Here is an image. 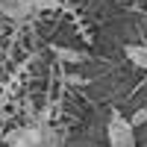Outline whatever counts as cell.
Instances as JSON below:
<instances>
[{
  "instance_id": "1",
  "label": "cell",
  "mask_w": 147,
  "mask_h": 147,
  "mask_svg": "<svg viewBox=\"0 0 147 147\" xmlns=\"http://www.w3.org/2000/svg\"><path fill=\"white\" fill-rule=\"evenodd\" d=\"M9 147H59V132L50 124H24L6 136Z\"/></svg>"
},
{
  "instance_id": "2",
  "label": "cell",
  "mask_w": 147,
  "mask_h": 147,
  "mask_svg": "<svg viewBox=\"0 0 147 147\" xmlns=\"http://www.w3.org/2000/svg\"><path fill=\"white\" fill-rule=\"evenodd\" d=\"M62 6V0H0V12L9 21H27L38 12H53Z\"/></svg>"
},
{
  "instance_id": "3",
  "label": "cell",
  "mask_w": 147,
  "mask_h": 147,
  "mask_svg": "<svg viewBox=\"0 0 147 147\" xmlns=\"http://www.w3.org/2000/svg\"><path fill=\"white\" fill-rule=\"evenodd\" d=\"M106 138H109V147H138V141H136V127H132V121L124 118L121 112H112V115H109Z\"/></svg>"
},
{
  "instance_id": "4",
  "label": "cell",
  "mask_w": 147,
  "mask_h": 147,
  "mask_svg": "<svg viewBox=\"0 0 147 147\" xmlns=\"http://www.w3.org/2000/svg\"><path fill=\"white\" fill-rule=\"evenodd\" d=\"M50 53H53L62 65H82V62H88V53L74 50V47H62V44H50Z\"/></svg>"
},
{
  "instance_id": "5",
  "label": "cell",
  "mask_w": 147,
  "mask_h": 147,
  "mask_svg": "<svg viewBox=\"0 0 147 147\" xmlns=\"http://www.w3.org/2000/svg\"><path fill=\"white\" fill-rule=\"evenodd\" d=\"M124 53H127V59H129L136 68L147 71V44H127Z\"/></svg>"
},
{
  "instance_id": "6",
  "label": "cell",
  "mask_w": 147,
  "mask_h": 147,
  "mask_svg": "<svg viewBox=\"0 0 147 147\" xmlns=\"http://www.w3.org/2000/svg\"><path fill=\"white\" fill-rule=\"evenodd\" d=\"M129 121H132V127H144V124H147V106L136 109V115H132Z\"/></svg>"
}]
</instances>
